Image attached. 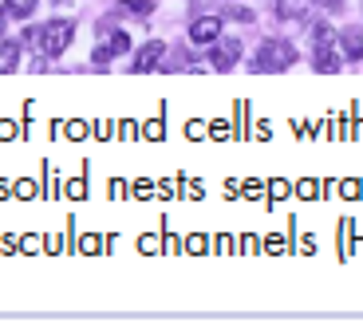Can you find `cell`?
Masks as SVG:
<instances>
[{
    "label": "cell",
    "mask_w": 363,
    "mask_h": 331,
    "mask_svg": "<svg viewBox=\"0 0 363 331\" xmlns=\"http://www.w3.org/2000/svg\"><path fill=\"white\" fill-rule=\"evenodd\" d=\"M72 36H75V24L72 20H52V24L40 32V47H44V55H64L67 52V44H72Z\"/></svg>",
    "instance_id": "3957f363"
},
{
    "label": "cell",
    "mask_w": 363,
    "mask_h": 331,
    "mask_svg": "<svg viewBox=\"0 0 363 331\" xmlns=\"http://www.w3.org/2000/svg\"><path fill=\"white\" fill-rule=\"evenodd\" d=\"M36 12V0H4V16L12 20H28Z\"/></svg>",
    "instance_id": "30bf717a"
},
{
    "label": "cell",
    "mask_w": 363,
    "mask_h": 331,
    "mask_svg": "<svg viewBox=\"0 0 363 331\" xmlns=\"http://www.w3.org/2000/svg\"><path fill=\"white\" fill-rule=\"evenodd\" d=\"M221 36V16H201L190 24V40L194 44H209V40Z\"/></svg>",
    "instance_id": "5b68a950"
},
{
    "label": "cell",
    "mask_w": 363,
    "mask_h": 331,
    "mask_svg": "<svg viewBox=\"0 0 363 331\" xmlns=\"http://www.w3.org/2000/svg\"><path fill=\"white\" fill-rule=\"evenodd\" d=\"M340 44H344V55L347 60H359L363 55V28H344V36H340Z\"/></svg>",
    "instance_id": "52a82bcc"
},
{
    "label": "cell",
    "mask_w": 363,
    "mask_h": 331,
    "mask_svg": "<svg viewBox=\"0 0 363 331\" xmlns=\"http://www.w3.org/2000/svg\"><path fill=\"white\" fill-rule=\"evenodd\" d=\"M0 36H4V12H0Z\"/></svg>",
    "instance_id": "9a60e30c"
},
{
    "label": "cell",
    "mask_w": 363,
    "mask_h": 331,
    "mask_svg": "<svg viewBox=\"0 0 363 331\" xmlns=\"http://www.w3.org/2000/svg\"><path fill=\"white\" fill-rule=\"evenodd\" d=\"M107 47H111V55H123V52H130V36H127V32H115Z\"/></svg>",
    "instance_id": "7c38bea8"
},
{
    "label": "cell",
    "mask_w": 363,
    "mask_h": 331,
    "mask_svg": "<svg viewBox=\"0 0 363 331\" xmlns=\"http://www.w3.org/2000/svg\"><path fill=\"white\" fill-rule=\"evenodd\" d=\"M16 63H20V47L16 44H4V47H0V75L12 72Z\"/></svg>",
    "instance_id": "8fae6325"
},
{
    "label": "cell",
    "mask_w": 363,
    "mask_h": 331,
    "mask_svg": "<svg viewBox=\"0 0 363 331\" xmlns=\"http://www.w3.org/2000/svg\"><path fill=\"white\" fill-rule=\"evenodd\" d=\"M166 55V44L162 40H150V44H143V52L135 55V72H155L158 63H162Z\"/></svg>",
    "instance_id": "277c9868"
},
{
    "label": "cell",
    "mask_w": 363,
    "mask_h": 331,
    "mask_svg": "<svg viewBox=\"0 0 363 331\" xmlns=\"http://www.w3.org/2000/svg\"><path fill=\"white\" fill-rule=\"evenodd\" d=\"M296 63V47L284 44V40H264V47L253 55V72H284V67H292Z\"/></svg>",
    "instance_id": "6da1fadb"
},
{
    "label": "cell",
    "mask_w": 363,
    "mask_h": 331,
    "mask_svg": "<svg viewBox=\"0 0 363 331\" xmlns=\"http://www.w3.org/2000/svg\"><path fill=\"white\" fill-rule=\"evenodd\" d=\"M118 16H135V20H146L150 12H155V4L150 0H127V4H118Z\"/></svg>",
    "instance_id": "9c48e42d"
},
{
    "label": "cell",
    "mask_w": 363,
    "mask_h": 331,
    "mask_svg": "<svg viewBox=\"0 0 363 331\" xmlns=\"http://www.w3.org/2000/svg\"><path fill=\"white\" fill-rule=\"evenodd\" d=\"M312 0H277V16L281 20H304Z\"/></svg>",
    "instance_id": "ba28073f"
},
{
    "label": "cell",
    "mask_w": 363,
    "mask_h": 331,
    "mask_svg": "<svg viewBox=\"0 0 363 331\" xmlns=\"http://www.w3.org/2000/svg\"><path fill=\"white\" fill-rule=\"evenodd\" d=\"M12 135H16V126H12V123H0V138H12Z\"/></svg>",
    "instance_id": "5bb4252c"
},
{
    "label": "cell",
    "mask_w": 363,
    "mask_h": 331,
    "mask_svg": "<svg viewBox=\"0 0 363 331\" xmlns=\"http://www.w3.org/2000/svg\"><path fill=\"white\" fill-rule=\"evenodd\" d=\"M312 4H320V9H328V12H340V4H344V0H312Z\"/></svg>",
    "instance_id": "4fadbf2b"
},
{
    "label": "cell",
    "mask_w": 363,
    "mask_h": 331,
    "mask_svg": "<svg viewBox=\"0 0 363 331\" xmlns=\"http://www.w3.org/2000/svg\"><path fill=\"white\" fill-rule=\"evenodd\" d=\"M237 60H241V44L237 40H225V44L213 47V55H209V63L218 67V72H229V67H237Z\"/></svg>",
    "instance_id": "8992f818"
},
{
    "label": "cell",
    "mask_w": 363,
    "mask_h": 331,
    "mask_svg": "<svg viewBox=\"0 0 363 331\" xmlns=\"http://www.w3.org/2000/svg\"><path fill=\"white\" fill-rule=\"evenodd\" d=\"M312 44H316V55H312L316 72H324V75L340 72V55H336V36H332V28L316 24L312 28Z\"/></svg>",
    "instance_id": "7a4b0ae2"
}]
</instances>
